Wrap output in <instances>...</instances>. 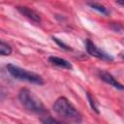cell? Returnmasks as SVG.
<instances>
[{"instance_id": "52a82bcc", "label": "cell", "mask_w": 124, "mask_h": 124, "mask_svg": "<svg viewBox=\"0 0 124 124\" xmlns=\"http://www.w3.org/2000/svg\"><path fill=\"white\" fill-rule=\"evenodd\" d=\"M48 61L55 65V66H58L60 68H64V69H69V70H72L73 69V65L67 61L66 59H63V58H60V57H56V56H50L48 57Z\"/></svg>"}, {"instance_id": "ba28073f", "label": "cell", "mask_w": 124, "mask_h": 124, "mask_svg": "<svg viewBox=\"0 0 124 124\" xmlns=\"http://www.w3.org/2000/svg\"><path fill=\"white\" fill-rule=\"evenodd\" d=\"M87 5L92 8L93 10H96L98 11L99 13L105 15V16H108L109 15V11L108 8H106L103 4L99 3V2H96V1H93V0H90V1H87Z\"/></svg>"}, {"instance_id": "8fae6325", "label": "cell", "mask_w": 124, "mask_h": 124, "mask_svg": "<svg viewBox=\"0 0 124 124\" xmlns=\"http://www.w3.org/2000/svg\"><path fill=\"white\" fill-rule=\"evenodd\" d=\"M52 40H53L57 45H59V46H60V47L64 48V49H67V50H71V49H72L69 46H67L65 43H63L62 41H60V40H59V39H57L56 37H52Z\"/></svg>"}, {"instance_id": "30bf717a", "label": "cell", "mask_w": 124, "mask_h": 124, "mask_svg": "<svg viewBox=\"0 0 124 124\" xmlns=\"http://www.w3.org/2000/svg\"><path fill=\"white\" fill-rule=\"evenodd\" d=\"M86 96H87V99H88V102H89V104H90L91 108H92L96 113H99L98 106H97V103H96V101H95L94 97H93L89 92H87V93H86Z\"/></svg>"}, {"instance_id": "7a4b0ae2", "label": "cell", "mask_w": 124, "mask_h": 124, "mask_svg": "<svg viewBox=\"0 0 124 124\" xmlns=\"http://www.w3.org/2000/svg\"><path fill=\"white\" fill-rule=\"evenodd\" d=\"M18 99L21 105L30 112L36 114H46L47 109L45 105L27 88H21L18 92Z\"/></svg>"}, {"instance_id": "5bb4252c", "label": "cell", "mask_w": 124, "mask_h": 124, "mask_svg": "<svg viewBox=\"0 0 124 124\" xmlns=\"http://www.w3.org/2000/svg\"><path fill=\"white\" fill-rule=\"evenodd\" d=\"M120 56H121V57H122V58H124V52H122V53H121V54H120Z\"/></svg>"}, {"instance_id": "5b68a950", "label": "cell", "mask_w": 124, "mask_h": 124, "mask_svg": "<svg viewBox=\"0 0 124 124\" xmlns=\"http://www.w3.org/2000/svg\"><path fill=\"white\" fill-rule=\"evenodd\" d=\"M16 9L22 16H24L25 17H27L31 21H33L35 23H40L41 22L40 16L34 10H32L28 7H25V6H18V7H16Z\"/></svg>"}, {"instance_id": "4fadbf2b", "label": "cell", "mask_w": 124, "mask_h": 124, "mask_svg": "<svg viewBox=\"0 0 124 124\" xmlns=\"http://www.w3.org/2000/svg\"><path fill=\"white\" fill-rule=\"evenodd\" d=\"M115 2L120 6H124V0H115Z\"/></svg>"}, {"instance_id": "9c48e42d", "label": "cell", "mask_w": 124, "mask_h": 124, "mask_svg": "<svg viewBox=\"0 0 124 124\" xmlns=\"http://www.w3.org/2000/svg\"><path fill=\"white\" fill-rule=\"evenodd\" d=\"M11 53H12V47L5 42L1 41L0 42V54L3 56H6V55H10Z\"/></svg>"}, {"instance_id": "277c9868", "label": "cell", "mask_w": 124, "mask_h": 124, "mask_svg": "<svg viewBox=\"0 0 124 124\" xmlns=\"http://www.w3.org/2000/svg\"><path fill=\"white\" fill-rule=\"evenodd\" d=\"M86 49H87V52L91 56H94L96 58H99V59H102V60H105V61H112L113 60L112 56H110L107 52L98 48L96 46V45L93 42H91L90 40L86 41Z\"/></svg>"}, {"instance_id": "7c38bea8", "label": "cell", "mask_w": 124, "mask_h": 124, "mask_svg": "<svg viewBox=\"0 0 124 124\" xmlns=\"http://www.w3.org/2000/svg\"><path fill=\"white\" fill-rule=\"evenodd\" d=\"M42 122L43 123H60L59 120H57L55 118H52L50 116H48V117H46L45 119H42Z\"/></svg>"}, {"instance_id": "8992f818", "label": "cell", "mask_w": 124, "mask_h": 124, "mask_svg": "<svg viewBox=\"0 0 124 124\" xmlns=\"http://www.w3.org/2000/svg\"><path fill=\"white\" fill-rule=\"evenodd\" d=\"M99 77H100V78L102 80H104L105 82L108 83L109 85H111V86H113V87H115V88H117L119 90H124V85L121 84L119 81H117L115 79V78L112 75H110L109 73L102 71V72L99 73Z\"/></svg>"}, {"instance_id": "6da1fadb", "label": "cell", "mask_w": 124, "mask_h": 124, "mask_svg": "<svg viewBox=\"0 0 124 124\" xmlns=\"http://www.w3.org/2000/svg\"><path fill=\"white\" fill-rule=\"evenodd\" d=\"M53 110L55 113L66 121L80 123L82 116L77 108L65 97H59L53 104Z\"/></svg>"}, {"instance_id": "3957f363", "label": "cell", "mask_w": 124, "mask_h": 124, "mask_svg": "<svg viewBox=\"0 0 124 124\" xmlns=\"http://www.w3.org/2000/svg\"><path fill=\"white\" fill-rule=\"evenodd\" d=\"M6 68H7L8 72L16 79L25 80V81H28V82H31V83H34L37 85H43L44 84L43 78L36 73L26 71L25 69H22L18 66L13 65V64H8L6 66Z\"/></svg>"}]
</instances>
